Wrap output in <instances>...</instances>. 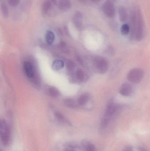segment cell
Instances as JSON below:
<instances>
[{
    "label": "cell",
    "instance_id": "cell-1",
    "mask_svg": "<svg viewBox=\"0 0 150 151\" xmlns=\"http://www.w3.org/2000/svg\"><path fill=\"white\" fill-rule=\"evenodd\" d=\"M131 37L140 41L144 36V23L142 17L139 9L135 8L132 11L131 15Z\"/></svg>",
    "mask_w": 150,
    "mask_h": 151
},
{
    "label": "cell",
    "instance_id": "cell-2",
    "mask_svg": "<svg viewBox=\"0 0 150 151\" xmlns=\"http://www.w3.org/2000/svg\"><path fill=\"white\" fill-rule=\"evenodd\" d=\"M118 105L115 104L113 102H110L107 105V107L106 109L105 115L102 119L101 122V127L104 128L107 127L109 124L110 120L114 114L118 110Z\"/></svg>",
    "mask_w": 150,
    "mask_h": 151
},
{
    "label": "cell",
    "instance_id": "cell-3",
    "mask_svg": "<svg viewBox=\"0 0 150 151\" xmlns=\"http://www.w3.org/2000/svg\"><path fill=\"white\" fill-rule=\"evenodd\" d=\"M1 137L3 144L7 146L10 141L11 133L9 126L4 120L1 122Z\"/></svg>",
    "mask_w": 150,
    "mask_h": 151
},
{
    "label": "cell",
    "instance_id": "cell-4",
    "mask_svg": "<svg viewBox=\"0 0 150 151\" xmlns=\"http://www.w3.org/2000/svg\"><path fill=\"white\" fill-rule=\"evenodd\" d=\"M93 65L98 73L104 74L107 71L108 68V63L104 58L97 57L93 61Z\"/></svg>",
    "mask_w": 150,
    "mask_h": 151
},
{
    "label": "cell",
    "instance_id": "cell-5",
    "mask_svg": "<svg viewBox=\"0 0 150 151\" xmlns=\"http://www.w3.org/2000/svg\"><path fill=\"white\" fill-rule=\"evenodd\" d=\"M144 73L140 69H134L129 72L127 75L129 81L133 83H140L143 78Z\"/></svg>",
    "mask_w": 150,
    "mask_h": 151
},
{
    "label": "cell",
    "instance_id": "cell-6",
    "mask_svg": "<svg viewBox=\"0 0 150 151\" xmlns=\"http://www.w3.org/2000/svg\"><path fill=\"white\" fill-rule=\"evenodd\" d=\"M103 11L105 14L109 17H113L115 14L114 5L112 2L107 1L103 4Z\"/></svg>",
    "mask_w": 150,
    "mask_h": 151
},
{
    "label": "cell",
    "instance_id": "cell-7",
    "mask_svg": "<svg viewBox=\"0 0 150 151\" xmlns=\"http://www.w3.org/2000/svg\"><path fill=\"white\" fill-rule=\"evenodd\" d=\"M53 3L60 10L65 11L69 9L71 6L70 0H52Z\"/></svg>",
    "mask_w": 150,
    "mask_h": 151
},
{
    "label": "cell",
    "instance_id": "cell-8",
    "mask_svg": "<svg viewBox=\"0 0 150 151\" xmlns=\"http://www.w3.org/2000/svg\"><path fill=\"white\" fill-rule=\"evenodd\" d=\"M23 70L26 76L31 80H34L35 70L31 63L26 62L24 63Z\"/></svg>",
    "mask_w": 150,
    "mask_h": 151
},
{
    "label": "cell",
    "instance_id": "cell-9",
    "mask_svg": "<svg viewBox=\"0 0 150 151\" xmlns=\"http://www.w3.org/2000/svg\"><path fill=\"white\" fill-rule=\"evenodd\" d=\"M133 90V87L130 83H125L122 85L119 92L122 96H127L132 94Z\"/></svg>",
    "mask_w": 150,
    "mask_h": 151
},
{
    "label": "cell",
    "instance_id": "cell-10",
    "mask_svg": "<svg viewBox=\"0 0 150 151\" xmlns=\"http://www.w3.org/2000/svg\"><path fill=\"white\" fill-rule=\"evenodd\" d=\"M83 14L80 12H77L73 17V22L78 29H81L82 26Z\"/></svg>",
    "mask_w": 150,
    "mask_h": 151
},
{
    "label": "cell",
    "instance_id": "cell-11",
    "mask_svg": "<svg viewBox=\"0 0 150 151\" xmlns=\"http://www.w3.org/2000/svg\"><path fill=\"white\" fill-rule=\"evenodd\" d=\"M53 5H55L52 0H45L43 3L41 8L42 13L44 14L48 13Z\"/></svg>",
    "mask_w": 150,
    "mask_h": 151
},
{
    "label": "cell",
    "instance_id": "cell-12",
    "mask_svg": "<svg viewBox=\"0 0 150 151\" xmlns=\"http://www.w3.org/2000/svg\"><path fill=\"white\" fill-rule=\"evenodd\" d=\"M54 115L56 119H57L59 122L62 123V124L68 125V126H71V122H70L65 116H63L62 114H61L60 113L56 112L55 113Z\"/></svg>",
    "mask_w": 150,
    "mask_h": 151
},
{
    "label": "cell",
    "instance_id": "cell-13",
    "mask_svg": "<svg viewBox=\"0 0 150 151\" xmlns=\"http://www.w3.org/2000/svg\"><path fill=\"white\" fill-rule=\"evenodd\" d=\"M119 17L121 22H126L128 17L127 11V9L124 7H120L119 10Z\"/></svg>",
    "mask_w": 150,
    "mask_h": 151
},
{
    "label": "cell",
    "instance_id": "cell-14",
    "mask_svg": "<svg viewBox=\"0 0 150 151\" xmlns=\"http://www.w3.org/2000/svg\"><path fill=\"white\" fill-rule=\"evenodd\" d=\"M90 98V95L89 93H85L80 96L77 101V104L80 106H83L89 101Z\"/></svg>",
    "mask_w": 150,
    "mask_h": 151
},
{
    "label": "cell",
    "instance_id": "cell-15",
    "mask_svg": "<svg viewBox=\"0 0 150 151\" xmlns=\"http://www.w3.org/2000/svg\"><path fill=\"white\" fill-rule=\"evenodd\" d=\"M82 145L84 151H96L95 146L87 141L82 142Z\"/></svg>",
    "mask_w": 150,
    "mask_h": 151
},
{
    "label": "cell",
    "instance_id": "cell-16",
    "mask_svg": "<svg viewBox=\"0 0 150 151\" xmlns=\"http://www.w3.org/2000/svg\"><path fill=\"white\" fill-rule=\"evenodd\" d=\"M45 40L48 44H51L55 40V35L53 32L48 31L45 35Z\"/></svg>",
    "mask_w": 150,
    "mask_h": 151
},
{
    "label": "cell",
    "instance_id": "cell-17",
    "mask_svg": "<svg viewBox=\"0 0 150 151\" xmlns=\"http://www.w3.org/2000/svg\"><path fill=\"white\" fill-rule=\"evenodd\" d=\"M64 66V63L61 60H55L54 61L52 65V67L53 70H58L62 69Z\"/></svg>",
    "mask_w": 150,
    "mask_h": 151
},
{
    "label": "cell",
    "instance_id": "cell-18",
    "mask_svg": "<svg viewBox=\"0 0 150 151\" xmlns=\"http://www.w3.org/2000/svg\"><path fill=\"white\" fill-rule=\"evenodd\" d=\"M48 93L53 97H58L60 96V92L56 88L53 87H50L48 88Z\"/></svg>",
    "mask_w": 150,
    "mask_h": 151
},
{
    "label": "cell",
    "instance_id": "cell-19",
    "mask_svg": "<svg viewBox=\"0 0 150 151\" xmlns=\"http://www.w3.org/2000/svg\"><path fill=\"white\" fill-rule=\"evenodd\" d=\"M64 103L67 106H68L70 108H75L77 106V105L75 100L71 99H65Z\"/></svg>",
    "mask_w": 150,
    "mask_h": 151
},
{
    "label": "cell",
    "instance_id": "cell-20",
    "mask_svg": "<svg viewBox=\"0 0 150 151\" xmlns=\"http://www.w3.org/2000/svg\"><path fill=\"white\" fill-rule=\"evenodd\" d=\"M130 31V27L127 24H125L122 25L121 28V32L123 35H127L128 34Z\"/></svg>",
    "mask_w": 150,
    "mask_h": 151
},
{
    "label": "cell",
    "instance_id": "cell-21",
    "mask_svg": "<svg viewBox=\"0 0 150 151\" xmlns=\"http://www.w3.org/2000/svg\"><path fill=\"white\" fill-rule=\"evenodd\" d=\"M1 10L4 17H7L9 15V10L5 3H2L1 4Z\"/></svg>",
    "mask_w": 150,
    "mask_h": 151
},
{
    "label": "cell",
    "instance_id": "cell-22",
    "mask_svg": "<svg viewBox=\"0 0 150 151\" xmlns=\"http://www.w3.org/2000/svg\"><path fill=\"white\" fill-rule=\"evenodd\" d=\"M76 76L78 80L81 81H84L85 75L84 72L81 70H78L76 73Z\"/></svg>",
    "mask_w": 150,
    "mask_h": 151
},
{
    "label": "cell",
    "instance_id": "cell-23",
    "mask_svg": "<svg viewBox=\"0 0 150 151\" xmlns=\"http://www.w3.org/2000/svg\"><path fill=\"white\" fill-rule=\"evenodd\" d=\"M8 4L12 7H16L19 4L20 0H7Z\"/></svg>",
    "mask_w": 150,
    "mask_h": 151
},
{
    "label": "cell",
    "instance_id": "cell-24",
    "mask_svg": "<svg viewBox=\"0 0 150 151\" xmlns=\"http://www.w3.org/2000/svg\"><path fill=\"white\" fill-rule=\"evenodd\" d=\"M67 66H68V68L70 70H72L75 67V64L72 61H70L67 63Z\"/></svg>",
    "mask_w": 150,
    "mask_h": 151
},
{
    "label": "cell",
    "instance_id": "cell-25",
    "mask_svg": "<svg viewBox=\"0 0 150 151\" xmlns=\"http://www.w3.org/2000/svg\"><path fill=\"white\" fill-rule=\"evenodd\" d=\"M123 151H133V150L131 147H128L126 148Z\"/></svg>",
    "mask_w": 150,
    "mask_h": 151
},
{
    "label": "cell",
    "instance_id": "cell-26",
    "mask_svg": "<svg viewBox=\"0 0 150 151\" xmlns=\"http://www.w3.org/2000/svg\"><path fill=\"white\" fill-rule=\"evenodd\" d=\"M101 0H91L92 2L94 3H97L99 2Z\"/></svg>",
    "mask_w": 150,
    "mask_h": 151
},
{
    "label": "cell",
    "instance_id": "cell-27",
    "mask_svg": "<svg viewBox=\"0 0 150 151\" xmlns=\"http://www.w3.org/2000/svg\"><path fill=\"white\" fill-rule=\"evenodd\" d=\"M138 150H139V151H147V150H145V149H144V148H141V147H140V148H139V149H138Z\"/></svg>",
    "mask_w": 150,
    "mask_h": 151
},
{
    "label": "cell",
    "instance_id": "cell-28",
    "mask_svg": "<svg viewBox=\"0 0 150 151\" xmlns=\"http://www.w3.org/2000/svg\"><path fill=\"white\" fill-rule=\"evenodd\" d=\"M78 1H80L82 3H84L85 1V0H78Z\"/></svg>",
    "mask_w": 150,
    "mask_h": 151
},
{
    "label": "cell",
    "instance_id": "cell-29",
    "mask_svg": "<svg viewBox=\"0 0 150 151\" xmlns=\"http://www.w3.org/2000/svg\"><path fill=\"white\" fill-rule=\"evenodd\" d=\"M108 1H110L112 2H113L114 1H115V0H108Z\"/></svg>",
    "mask_w": 150,
    "mask_h": 151
},
{
    "label": "cell",
    "instance_id": "cell-30",
    "mask_svg": "<svg viewBox=\"0 0 150 151\" xmlns=\"http://www.w3.org/2000/svg\"><path fill=\"white\" fill-rule=\"evenodd\" d=\"M66 151H75L70 150H67Z\"/></svg>",
    "mask_w": 150,
    "mask_h": 151
},
{
    "label": "cell",
    "instance_id": "cell-31",
    "mask_svg": "<svg viewBox=\"0 0 150 151\" xmlns=\"http://www.w3.org/2000/svg\"></svg>",
    "mask_w": 150,
    "mask_h": 151
}]
</instances>
